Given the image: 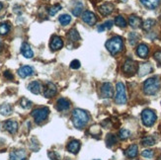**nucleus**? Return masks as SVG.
<instances>
[{
    "mask_svg": "<svg viewBox=\"0 0 161 160\" xmlns=\"http://www.w3.org/2000/svg\"><path fill=\"white\" fill-rule=\"evenodd\" d=\"M72 123L75 128L82 129L84 126H86V124L89 121L88 114L81 109H75L72 112Z\"/></svg>",
    "mask_w": 161,
    "mask_h": 160,
    "instance_id": "f257e3e1",
    "label": "nucleus"
},
{
    "mask_svg": "<svg viewBox=\"0 0 161 160\" xmlns=\"http://www.w3.org/2000/svg\"><path fill=\"white\" fill-rule=\"evenodd\" d=\"M161 87V82L158 77H151L148 78L143 83V91L147 95H154L156 94Z\"/></svg>",
    "mask_w": 161,
    "mask_h": 160,
    "instance_id": "f03ea898",
    "label": "nucleus"
},
{
    "mask_svg": "<svg viewBox=\"0 0 161 160\" xmlns=\"http://www.w3.org/2000/svg\"><path fill=\"white\" fill-rule=\"evenodd\" d=\"M123 47H124L123 39L121 37H118V36L113 37L106 43L107 50L112 54H116L118 52H120L123 50Z\"/></svg>",
    "mask_w": 161,
    "mask_h": 160,
    "instance_id": "7ed1b4c3",
    "label": "nucleus"
},
{
    "mask_svg": "<svg viewBox=\"0 0 161 160\" xmlns=\"http://www.w3.org/2000/svg\"><path fill=\"white\" fill-rule=\"evenodd\" d=\"M48 114H50V110L47 107H42V108H38V109H35L33 112H32V117L35 119L36 123L40 124L42 122H44Z\"/></svg>",
    "mask_w": 161,
    "mask_h": 160,
    "instance_id": "20e7f679",
    "label": "nucleus"
},
{
    "mask_svg": "<svg viewBox=\"0 0 161 160\" xmlns=\"http://www.w3.org/2000/svg\"><path fill=\"white\" fill-rule=\"evenodd\" d=\"M142 120L144 126L146 127H151L156 121V115L153 111L146 109L142 113Z\"/></svg>",
    "mask_w": 161,
    "mask_h": 160,
    "instance_id": "39448f33",
    "label": "nucleus"
},
{
    "mask_svg": "<svg viewBox=\"0 0 161 160\" xmlns=\"http://www.w3.org/2000/svg\"><path fill=\"white\" fill-rule=\"evenodd\" d=\"M117 94H116V98L115 101L117 104H120V105H124V104L127 103V94H125V87L122 82L117 83Z\"/></svg>",
    "mask_w": 161,
    "mask_h": 160,
    "instance_id": "423d86ee",
    "label": "nucleus"
},
{
    "mask_svg": "<svg viewBox=\"0 0 161 160\" xmlns=\"http://www.w3.org/2000/svg\"><path fill=\"white\" fill-rule=\"evenodd\" d=\"M82 21L84 23H86L87 25L89 26H92L96 23V16L95 14L90 12V11H85L83 14H82Z\"/></svg>",
    "mask_w": 161,
    "mask_h": 160,
    "instance_id": "0eeeda50",
    "label": "nucleus"
},
{
    "mask_svg": "<svg viewBox=\"0 0 161 160\" xmlns=\"http://www.w3.org/2000/svg\"><path fill=\"white\" fill-rule=\"evenodd\" d=\"M114 92H113V87H112L111 83H104L101 87V95L103 98H111L113 96Z\"/></svg>",
    "mask_w": 161,
    "mask_h": 160,
    "instance_id": "6e6552de",
    "label": "nucleus"
},
{
    "mask_svg": "<svg viewBox=\"0 0 161 160\" xmlns=\"http://www.w3.org/2000/svg\"><path fill=\"white\" fill-rule=\"evenodd\" d=\"M123 70L127 74H134V72H136V63L134 60L129 59L124 63Z\"/></svg>",
    "mask_w": 161,
    "mask_h": 160,
    "instance_id": "1a4fd4ad",
    "label": "nucleus"
},
{
    "mask_svg": "<svg viewBox=\"0 0 161 160\" xmlns=\"http://www.w3.org/2000/svg\"><path fill=\"white\" fill-rule=\"evenodd\" d=\"M50 47L52 48V51H58L64 47V41H62V39L58 36H53L52 38Z\"/></svg>",
    "mask_w": 161,
    "mask_h": 160,
    "instance_id": "9d476101",
    "label": "nucleus"
},
{
    "mask_svg": "<svg viewBox=\"0 0 161 160\" xmlns=\"http://www.w3.org/2000/svg\"><path fill=\"white\" fill-rule=\"evenodd\" d=\"M57 86H55L53 83L52 82H47V86L45 88V91H44V95L47 98H51V97H53L55 94H57Z\"/></svg>",
    "mask_w": 161,
    "mask_h": 160,
    "instance_id": "9b49d317",
    "label": "nucleus"
},
{
    "mask_svg": "<svg viewBox=\"0 0 161 160\" xmlns=\"http://www.w3.org/2000/svg\"><path fill=\"white\" fill-rule=\"evenodd\" d=\"M35 73V70L34 68L29 66V65H25V66H22L21 68H19L18 70V74L20 77L22 78H26V77H29V76L33 75Z\"/></svg>",
    "mask_w": 161,
    "mask_h": 160,
    "instance_id": "f8f14e48",
    "label": "nucleus"
},
{
    "mask_svg": "<svg viewBox=\"0 0 161 160\" xmlns=\"http://www.w3.org/2000/svg\"><path fill=\"white\" fill-rule=\"evenodd\" d=\"M4 129L10 134H16L18 130V123L12 120H8L4 123Z\"/></svg>",
    "mask_w": 161,
    "mask_h": 160,
    "instance_id": "ddd939ff",
    "label": "nucleus"
},
{
    "mask_svg": "<svg viewBox=\"0 0 161 160\" xmlns=\"http://www.w3.org/2000/svg\"><path fill=\"white\" fill-rule=\"evenodd\" d=\"M27 153L25 150H14L10 153V160H26Z\"/></svg>",
    "mask_w": 161,
    "mask_h": 160,
    "instance_id": "4468645a",
    "label": "nucleus"
},
{
    "mask_svg": "<svg viewBox=\"0 0 161 160\" xmlns=\"http://www.w3.org/2000/svg\"><path fill=\"white\" fill-rule=\"evenodd\" d=\"M152 71V66L149 62H145V63H142L138 67V75L142 77V76L148 74Z\"/></svg>",
    "mask_w": 161,
    "mask_h": 160,
    "instance_id": "2eb2a0df",
    "label": "nucleus"
},
{
    "mask_svg": "<svg viewBox=\"0 0 161 160\" xmlns=\"http://www.w3.org/2000/svg\"><path fill=\"white\" fill-rule=\"evenodd\" d=\"M98 10H99V12L102 14L103 16H108V15H110L112 12H113L114 5L111 4V3H105V4L101 5Z\"/></svg>",
    "mask_w": 161,
    "mask_h": 160,
    "instance_id": "dca6fc26",
    "label": "nucleus"
},
{
    "mask_svg": "<svg viewBox=\"0 0 161 160\" xmlns=\"http://www.w3.org/2000/svg\"><path fill=\"white\" fill-rule=\"evenodd\" d=\"M70 107V103L65 98H60L57 102V109L60 112H64V111H67Z\"/></svg>",
    "mask_w": 161,
    "mask_h": 160,
    "instance_id": "f3484780",
    "label": "nucleus"
},
{
    "mask_svg": "<svg viewBox=\"0 0 161 160\" xmlns=\"http://www.w3.org/2000/svg\"><path fill=\"white\" fill-rule=\"evenodd\" d=\"M21 52H22V54L26 58H32L34 57V52L32 51V48L29 46V44L27 43H23L22 47H21Z\"/></svg>",
    "mask_w": 161,
    "mask_h": 160,
    "instance_id": "a211bd4d",
    "label": "nucleus"
},
{
    "mask_svg": "<svg viewBox=\"0 0 161 160\" xmlns=\"http://www.w3.org/2000/svg\"><path fill=\"white\" fill-rule=\"evenodd\" d=\"M79 149H80V142L78 141H76V140L71 141L67 144V150L69 152H71V153H73V154L77 153V152L79 151Z\"/></svg>",
    "mask_w": 161,
    "mask_h": 160,
    "instance_id": "6ab92c4d",
    "label": "nucleus"
},
{
    "mask_svg": "<svg viewBox=\"0 0 161 160\" xmlns=\"http://www.w3.org/2000/svg\"><path fill=\"white\" fill-rule=\"evenodd\" d=\"M148 47L144 45V44H141L137 48H136V54L138 55L139 58H147V54H148Z\"/></svg>",
    "mask_w": 161,
    "mask_h": 160,
    "instance_id": "aec40b11",
    "label": "nucleus"
},
{
    "mask_svg": "<svg viewBox=\"0 0 161 160\" xmlns=\"http://www.w3.org/2000/svg\"><path fill=\"white\" fill-rule=\"evenodd\" d=\"M28 89H29L33 94H40L41 91H42V84H41V82H39V81H33V82H31L30 84H29V86H28Z\"/></svg>",
    "mask_w": 161,
    "mask_h": 160,
    "instance_id": "412c9836",
    "label": "nucleus"
},
{
    "mask_svg": "<svg viewBox=\"0 0 161 160\" xmlns=\"http://www.w3.org/2000/svg\"><path fill=\"white\" fill-rule=\"evenodd\" d=\"M138 153V148L136 144H132L130 146L125 150V155L130 158H135Z\"/></svg>",
    "mask_w": 161,
    "mask_h": 160,
    "instance_id": "4be33fe9",
    "label": "nucleus"
},
{
    "mask_svg": "<svg viewBox=\"0 0 161 160\" xmlns=\"http://www.w3.org/2000/svg\"><path fill=\"white\" fill-rule=\"evenodd\" d=\"M142 3L148 9H155L159 5L160 0H141Z\"/></svg>",
    "mask_w": 161,
    "mask_h": 160,
    "instance_id": "5701e85b",
    "label": "nucleus"
},
{
    "mask_svg": "<svg viewBox=\"0 0 161 160\" xmlns=\"http://www.w3.org/2000/svg\"><path fill=\"white\" fill-rule=\"evenodd\" d=\"M129 24L130 25V27L135 28V29H136V28H138L139 26L142 25V19L138 18L137 16H135V15H131L130 16L129 18Z\"/></svg>",
    "mask_w": 161,
    "mask_h": 160,
    "instance_id": "b1692460",
    "label": "nucleus"
},
{
    "mask_svg": "<svg viewBox=\"0 0 161 160\" xmlns=\"http://www.w3.org/2000/svg\"><path fill=\"white\" fill-rule=\"evenodd\" d=\"M82 11H83V4L80 1L75 2L74 6L72 7V14H73V15L76 16V17H78V16L81 15Z\"/></svg>",
    "mask_w": 161,
    "mask_h": 160,
    "instance_id": "393cba45",
    "label": "nucleus"
},
{
    "mask_svg": "<svg viewBox=\"0 0 161 160\" xmlns=\"http://www.w3.org/2000/svg\"><path fill=\"white\" fill-rule=\"evenodd\" d=\"M0 114L3 116H9L12 114V107L9 104H2L0 106Z\"/></svg>",
    "mask_w": 161,
    "mask_h": 160,
    "instance_id": "a878e982",
    "label": "nucleus"
},
{
    "mask_svg": "<svg viewBox=\"0 0 161 160\" xmlns=\"http://www.w3.org/2000/svg\"><path fill=\"white\" fill-rule=\"evenodd\" d=\"M67 38L70 40L71 41H77L80 40V36L76 29H71L67 34Z\"/></svg>",
    "mask_w": 161,
    "mask_h": 160,
    "instance_id": "bb28decb",
    "label": "nucleus"
},
{
    "mask_svg": "<svg viewBox=\"0 0 161 160\" xmlns=\"http://www.w3.org/2000/svg\"><path fill=\"white\" fill-rule=\"evenodd\" d=\"M58 21L62 26H66L71 22V17L68 14H62V15L59 16Z\"/></svg>",
    "mask_w": 161,
    "mask_h": 160,
    "instance_id": "cd10ccee",
    "label": "nucleus"
},
{
    "mask_svg": "<svg viewBox=\"0 0 161 160\" xmlns=\"http://www.w3.org/2000/svg\"><path fill=\"white\" fill-rule=\"evenodd\" d=\"M154 25H155V21L154 20L147 19V20H145L144 22H143V24H142V29L144 31H149Z\"/></svg>",
    "mask_w": 161,
    "mask_h": 160,
    "instance_id": "c85d7f7f",
    "label": "nucleus"
},
{
    "mask_svg": "<svg viewBox=\"0 0 161 160\" xmlns=\"http://www.w3.org/2000/svg\"><path fill=\"white\" fill-rule=\"evenodd\" d=\"M142 143L145 145V146H150V145H153L155 143V140H154V137H152V136H145L142 138Z\"/></svg>",
    "mask_w": 161,
    "mask_h": 160,
    "instance_id": "c756f323",
    "label": "nucleus"
},
{
    "mask_svg": "<svg viewBox=\"0 0 161 160\" xmlns=\"http://www.w3.org/2000/svg\"><path fill=\"white\" fill-rule=\"evenodd\" d=\"M117 142V137L114 135H108L107 138H106V143H107V146L111 147Z\"/></svg>",
    "mask_w": 161,
    "mask_h": 160,
    "instance_id": "7c9ffc66",
    "label": "nucleus"
},
{
    "mask_svg": "<svg viewBox=\"0 0 161 160\" xmlns=\"http://www.w3.org/2000/svg\"><path fill=\"white\" fill-rule=\"evenodd\" d=\"M59 10H61V5L60 4H55V5L52 6L50 8V10H48V14H50V16H54Z\"/></svg>",
    "mask_w": 161,
    "mask_h": 160,
    "instance_id": "2f4dec72",
    "label": "nucleus"
},
{
    "mask_svg": "<svg viewBox=\"0 0 161 160\" xmlns=\"http://www.w3.org/2000/svg\"><path fill=\"white\" fill-rule=\"evenodd\" d=\"M115 23L118 27H121V28H125L127 26V22H125V20L122 17V16H118L116 17L115 19Z\"/></svg>",
    "mask_w": 161,
    "mask_h": 160,
    "instance_id": "473e14b6",
    "label": "nucleus"
},
{
    "mask_svg": "<svg viewBox=\"0 0 161 160\" xmlns=\"http://www.w3.org/2000/svg\"><path fill=\"white\" fill-rule=\"evenodd\" d=\"M10 31V26L7 23L0 24V35H7Z\"/></svg>",
    "mask_w": 161,
    "mask_h": 160,
    "instance_id": "72a5a7b5",
    "label": "nucleus"
},
{
    "mask_svg": "<svg viewBox=\"0 0 161 160\" xmlns=\"http://www.w3.org/2000/svg\"><path fill=\"white\" fill-rule=\"evenodd\" d=\"M138 35L136 33H130L129 35V41H130V44L131 46H135L136 44V41H138Z\"/></svg>",
    "mask_w": 161,
    "mask_h": 160,
    "instance_id": "f704fd0d",
    "label": "nucleus"
},
{
    "mask_svg": "<svg viewBox=\"0 0 161 160\" xmlns=\"http://www.w3.org/2000/svg\"><path fill=\"white\" fill-rule=\"evenodd\" d=\"M130 131L125 129L121 130L120 133H119V137H120L121 140H127L128 137H130Z\"/></svg>",
    "mask_w": 161,
    "mask_h": 160,
    "instance_id": "c9c22d12",
    "label": "nucleus"
},
{
    "mask_svg": "<svg viewBox=\"0 0 161 160\" xmlns=\"http://www.w3.org/2000/svg\"><path fill=\"white\" fill-rule=\"evenodd\" d=\"M21 106H22L24 109H28L32 106V103L29 100H27L26 98H22V100H21Z\"/></svg>",
    "mask_w": 161,
    "mask_h": 160,
    "instance_id": "e433bc0d",
    "label": "nucleus"
},
{
    "mask_svg": "<svg viewBox=\"0 0 161 160\" xmlns=\"http://www.w3.org/2000/svg\"><path fill=\"white\" fill-rule=\"evenodd\" d=\"M142 155L145 158H152L153 157V151L152 150H149V149H146V150H143Z\"/></svg>",
    "mask_w": 161,
    "mask_h": 160,
    "instance_id": "4c0bfd02",
    "label": "nucleus"
},
{
    "mask_svg": "<svg viewBox=\"0 0 161 160\" xmlns=\"http://www.w3.org/2000/svg\"><path fill=\"white\" fill-rule=\"evenodd\" d=\"M70 67L72 69H78L80 67V61L77 60V59H74L71 61V63H70Z\"/></svg>",
    "mask_w": 161,
    "mask_h": 160,
    "instance_id": "58836bf2",
    "label": "nucleus"
},
{
    "mask_svg": "<svg viewBox=\"0 0 161 160\" xmlns=\"http://www.w3.org/2000/svg\"><path fill=\"white\" fill-rule=\"evenodd\" d=\"M154 58H155V60L158 62V63L161 64V51L154 53Z\"/></svg>",
    "mask_w": 161,
    "mask_h": 160,
    "instance_id": "ea45409f",
    "label": "nucleus"
},
{
    "mask_svg": "<svg viewBox=\"0 0 161 160\" xmlns=\"http://www.w3.org/2000/svg\"><path fill=\"white\" fill-rule=\"evenodd\" d=\"M103 25L105 27V29H111V28L113 27V21H107V22H105Z\"/></svg>",
    "mask_w": 161,
    "mask_h": 160,
    "instance_id": "a19ab883",
    "label": "nucleus"
},
{
    "mask_svg": "<svg viewBox=\"0 0 161 160\" xmlns=\"http://www.w3.org/2000/svg\"><path fill=\"white\" fill-rule=\"evenodd\" d=\"M4 76H5L6 78H8L9 80L13 79V75H12V73L10 71H5L4 72Z\"/></svg>",
    "mask_w": 161,
    "mask_h": 160,
    "instance_id": "79ce46f5",
    "label": "nucleus"
},
{
    "mask_svg": "<svg viewBox=\"0 0 161 160\" xmlns=\"http://www.w3.org/2000/svg\"><path fill=\"white\" fill-rule=\"evenodd\" d=\"M48 156H50L53 160H58V157H55L54 152H50V153H48Z\"/></svg>",
    "mask_w": 161,
    "mask_h": 160,
    "instance_id": "37998d69",
    "label": "nucleus"
},
{
    "mask_svg": "<svg viewBox=\"0 0 161 160\" xmlns=\"http://www.w3.org/2000/svg\"><path fill=\"white\" fill-rule=\"evenodd\" d=\"M97 30H98V32H100V33H102L104 30H105V27H104V25H101V26H99L97 28Z\"/></svg>",
    "mask_w": 161,
    "mask_h": 160,
    "instance_id": "c03bdc74",
    "label": "nucleus"
},
{
    "mask_svg": "<svg viewBox=\"0 0 161 160\" xmlns=\"http://www.w3.org/2000/svg\"><path fill=\"white\" fill-rule=\"evenodd\" d=\"M3 8V4L1 3V2H0V11H1V9Z\"/></svg>",
    "mask_w": 161,
    "mask_h": 160,
    "instance_id": "a18cd8bd",
    "label": "nucleus"
},
{
    "mask_svg": "<svg viewBox=\"0 0 161 160\" xmlns=\"http://www.w3.org/2000/svg\"><path fill=\"white\" fill-rule=\"evenodd\" d=\"M2 48V41H1V40H0V50Z\"/></svg>",
    "mask_w": 161,
    "mask_h": 160,
    "instance_id": "49530a36",
    "label": "nucleus"
},
{
    "mask_svg": "<svg viewBox=\"0 0 161 160\" xmlns=\"http://www.w3.org/2000/svg\"><path fill=\"white\" fill-rule=\"evenodd\" d=\"M121 1H122V2H127L128 0H121Z\"/></svg>",
    "mask_w": 161,
    "mask_h": 160,
    "instance_id": "de8ad7c7",
    "label": "nucleus"
},
{
    "mask_svg": "<svg viewBox=\"0 0 161 160\" xmlns=\"http://www.w3.org/2000/svg\"><path fill=\"white\" fill-rule=\"evenodd\" d=\"M95 160H100V159H95Z\"/></svg>",
    "mask_w": 161,
    "mask_h": 160,
    "instance_id": "09e8293b",
    "label": "nucleus"
}]
</instances>
